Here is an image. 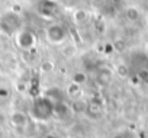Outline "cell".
<instances>
[{
	"mask_svg": "<svg viewBox=\"0 0 148 138\" xmlns=\"http://www.w3.org/2000/svg\"><path fill=\"white\" fill-rule=\"evenodd\" d=\"M112 77H113V74H112L110 70H108V68H102L97 73V82L100 84H109L112 82Z\"/></svg>",
	"mask_w": 148,
	"mask_h": 138,
	"instance_id": "7",
	"label": "cell"
},
{
	"mask_svg": "<svg viewBox=\"0 0 148 138\" xmlns=\"http://www.w3.org/2000/svg\"><path fill=\"white\" fill-rule=\"evenodd\" d=\"M54 67H55V64L48 60V61H44V62L41 64V70H42L44 73H49V71L54 70Z\"/></svg>",
	"mask_w": 148,
	"mask_h": 138,
	"instance_id": "13",
	"label": "cell"
},
{
	"mask_svg": "<svg viewBox=\"0 0 148 138\" xmlns=\"http://www.w3.org/2000/svg\"><path fill=\"white\" fill-rule=\"evenodd\" d=\"M73 19L76 23H84L89 19V13L84 9H77L76 12L73 13Z\"/></svg>",
	"mask_w": 148,
	"mask_h": 138,
	"instance_id": "9",
	"label": "cell"
},
{
	"mask_svg": "<svg viewBox=\"0 0 148 138\" xmlns=\"http://www.w3.org/2000/svg\"><path fill=\"white\" fill-rule=\"evenodd\" d=\"M9 122H10V125L15 126V128H23V126L28 125L29 116H28V113H25V112H22V111H15V112L10 113Z\"/></svg>",
	"mask_w": 148,
	"mask_h": 138,
	"instance_id": "5",
	"label": "cell"
},
{
	"mask_svg": "<svg viewBox=\"0 0 148 138\" xmlns=\"http://www.w3.org/2000/svg\"><path fill=\"white\" fill-rule=\"evenodd\" d=\"M125 16H126L128 21H131V22H136V21L139 19L141 13H139V10H138L136 8H128V9L125 10Z\"/></svg>",
	"mask_w": 148,
	"mask_h": 138,
	"instance_id": "11",
	"label": "cell"
},
{
	"mask_svg": "<svg viewBox=\"0 0 148 138\" xmlns=\"http://www.w3.org/2000/svg\"><path fill=\"white\" fill-rule=\"evenodd\" d=\"M15 41H16V45L23 51H31L36 47V36L29 29H21L15 35Z\"/></svg>",
	"mask_w": 148,
	"mask_h": 138,
	"instance_id": "4",
	"label": "cell"
},
{
	"mask_svg": "<svg viewBox=\"0 0 148 138\" xmlns=\"http://www.w3.org/2000/svg\"><path fill=\"white\" fill-rule=\"evenodd\" d=\"M22 29V19L16 12H8L0 18V32L6 36H13Z\"/></svg>",
	"mask_w": 148,
	"mask_h": 138,
	"instance_id": "2",
	"label": "cell"
},
{
	"mask_svg": "<svg viewBox=\"0 0 148 138\" xmlns=\"http://www.w3.org/2000/svg\"><path fill=\"white\" fill-rule=\"evenodd\" d=\"M45 36H47V39L51 44L62 45L67 41V38H68V32H67V29L61 23L54 22V23H49L45 28Z\"/></svg>",
	"mask_w": 148,
	"mask_h": 138,
	"instance_id": "3",
	"label": "cell"
},
{
	"mask_svg": "<svg viewBox=\"0 0 148 138\" xmlns=\"http://www.w3.org/2000/svg\"><path fill=\"white\" fill-rule=\"evenodd\" d=\"M71 82L82 86V84H84L87 82V74L84 71H76V73H73V76H71Z\"/></svg>",
	"mask_w": 148,
	"mask_h": 138,
	"instance_id": "10",
	"label": "cell"
},
{
	"mask_svg": "<svg viewBox=\"0 0 148 138\" xmlns=\"http://www.w3.org/2000/svg\"><path fill=\"white\" fill-rule=\"evenodd\" d=\"M80 93H82V86H79V84H76V83H70L68 86H67V90H65V95L68 96V97H79L80 96Z\"/></svg>",
	"mask_w": 148,
	"mask_h": 138,
	"instance_id": "8",
	"label": "cell"
},
{
	"mask_svg": "<svg viewBox=\"0 0 148 138\" xmlns=\"http://www.w3.org/2000/svg\"><path fill=\"white\" fill-rule=\"evenodd\" d=\"M77 52H79V49L74 44H62V47H61V54L65 58H74L77 55Z\"/></svg>",
	"mask_w": 148,
	"mask_h": 138,
	"instance_id": "6",
	"label": "cell"
},
{
	"mask_svg": "<svg viewBox=\"0 0 148 138\" xmlns=\"http://www.w3.org/2000/svg\"><path fill=\"white\" fill-rule=\"evenodd\" d=\"M8 97H10V89L0 86V99H8Z\"/></svg>",
	"mask_w": 148,
	"mask_h": 138,
	"instance_id": "14",
	"label": "cell"
},
{
	"mask_svg": "<svg viewBox=\"0 0 148 138\" xmlns=\"http://www.w3.org/2000/svg\"><path fill=\"white\" fill-rule=\"evenodd\" d=\"M31 115L36 121H48L54 116V103L47 96L38 97L31 106Z\"/></svg>",
	"mask_w": 148,
	"mask_h": 138,
	"instance_id": "1",
	"label": "cell"
},
{
	"mask_svg": "<svg viewBox=\"0 0 148 138\" xmlns=\"http://www.w3.org/2000/svg\"><path fill=\"white\" fill-rule=\"evenodd\" d=\"M45 138H60V137H58V135H55V134H48Z\"/></svg>",
	"mask_w": 148,
	"mask_h": 138,
	"instance_id": "15",
	"label": "cell"
},
{
	"mask_svg": "<svg viewBox=\"0 0 148 138\" xmlns=\"http://www.w3.org/2000/svg\"><path fill=\"white\" fill-rule=\"evenodd\" d=\"M116 74L121 76V77H128V74H129L128 67L125 64H118L116 65Z\"/></svg>",
	"mask_w": 148,
	"mask_h": 138,
	"instance_id": "12",
	"label": "cell"
}]
</instances>
